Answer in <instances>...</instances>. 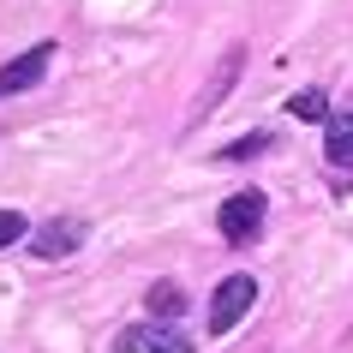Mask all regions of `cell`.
<instances>
[{"label": "cell", "mask_w": 353, "mask_h": 353, "mask_svg": "<svg viewBox=\"0 0 353 353\" xmlns=\"http://www.w3.org/2000/svg\"><path fill=\"white\" fill-rule=\"evenodd\" d=\"M263 222H270V198H263L258 186L228 192L222 210H216V234H222V245H252L263 234Z\"/></svg>", "instance_id": "obj_1"}, {"label": "cell", "mask_w": 353, "mask_h": 353, "mask_svg": "<svg viewBox=\"0 0 353 353\" xmlns=\"http://www.w3.org/2000/svg\"><path fill=\"white\" fill-rule=\"evenodd\" d=\"M252 305H258V276H245V270H234V276H222L216 288H210V312H204V330L210 335H228L240 317H252Z\"/></svg>", "instance_id": "obj_2"}, {"label": "cell", "mask_w": 353, "mask_h": 353, "mask_svg": "<svg viewBox=\"0 0 353 353\" xmlns=\"http://www.w3.org/2000/svg\"><path fill=\"white\" fill-rule=\"evenodd\" d=\"M108 353H192V335L180 323H162V317H144V323H126L114 335Z\"/></svg>", "instance_id": "obj_3"}, {"label": "cell", "mask_w": 353, "mask_h": 353, "mask_svg": "<svg viewBox=\"0 0 353 353\" xmlns=\"http://www.w3.org/2000/svg\"><path fill=\"white\" fill-rule=\"evenodd\" d=\"M84 240H90V222H84V216H48V222L42 228H30V252H37V258H78V252H84Z\"/></svg>", "instance_id": "obj_4"}, {"label": "cell", "mask_w": 353, "mask_h": 353, "mask_svg": "<svg viewBox=\"0 0 353 353\" xmlns=\"http://www.w3.org/2000/svg\"><path fill=\"white\" fill-rule=\"evenodd\" d=\"M54 48L60 42H30V48H24V54H12L6 60V66H0V102H6V96H24V90H37L42 78H48V66H54Z\"/></svg>", "instance_id": "obj_5"}, {"label": "cell", "mask_w": 353, "mask_h": 353, "mask_svg": "<svg viewBox=\"0 0 353 353\" xmlns=\"http://www.w3.org/2000/svg\"><path fill=\"white\" fill-rule=\"evenodd\" d=\"M323 156H330V168H353V102L323 120Z\"/></svg>", "instance_id": "obj_6"}, {"label": "cell", "mask_w": 353, "mask_h": 353, "mask_svg": "<svg viewBox=\"0 0 353 353\" xmlns=\"http://www.w3.org/2000/svg\"><path fill=\"white\" fill-rule=\"evenodd\" d=\"M234 78H240V48H228V54H222V66H216V78L204 84V96L192 102V126H198L204 114H216V108H222V96H228V84H234Z\"/></svg>", "instance_id": "obj_7"}, {"label": "cell", "mask_w": 353, "mask_h": 353, "mask_svg": "<svg viewBox=\"0 0 353 353\" xmlns=\"http://www.w3.org/2000/svg\"><path fill=\"white\" fill-rule=\"evenodd\" d=\"M180 312H186L180 281H156V288H144V317H162V323H174Z\"/></svg>", "instance_id": "obj_8"}, {"label": "cell", "mask_w": 353, "mask_h": 353, "mask_svg": "<svg viewBox=\"0 0 353 353\" xmlns=\"http://www.w3.org/2000/svg\"><path fill=\"white\" fill-rule=\"evenodd\" d=\"M288 114H294V120H330V96H323V90H317V84H312V90H299V96H288Z\"/></svg>", "instance_id": "obj_9"}, {"label": "cell", "mask_w": 353, "mask_h": 353, "mask_svg": "<svg viewBox=\"0 0 353 353\" xmlns=\"http://www.w3.org/2000/svg\"><path fill=\"white\" fill-rule=\"evenodd\" d=\"M24 240H30L24 210H0V252H6V245H24Z\"/></svg>", "instance_id": "obj_10"}, {"label": "cell", "mask_w": 353, "mask_h": 353, "mask_svg": "<svg viewBox=\"0 0 353 353\" xmlns=\"http://www.w3.org/2000/svg\"><path fill=\"white\" fill-rule=\"evenodd\" d=\"M263 150H270V132H252V138H234L222 150V162H245V156H263Z\"/></svg>", "instance_id": "obj_11"}]
</instances>
